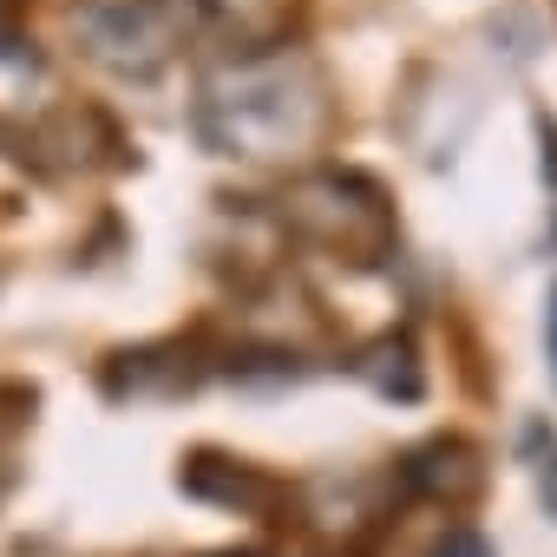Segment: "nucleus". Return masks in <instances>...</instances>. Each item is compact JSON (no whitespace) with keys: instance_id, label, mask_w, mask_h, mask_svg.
I'll list each match as a JSON object with an SVG mask.
<instances>
[{"instance_id":"nucleus-1","label":"nucleus","mask_w":557,"mask_h":557,"mask_svg":"<svg viewBox=\"0 0 557 557\" xmlns=\"http://www.w3.org/2000/svg\"><path fill=\"white\" fill-rule=\"evenodd\" d=\"M197 138L216 158L243 164H302L309 151L329 145L335 132V92L315 60L269 47V53H236L223 60L190 106Z\"/></svg>"},{"instance_id":"nucleus-2","label":"nucleus","mask_w":557,"mask_h":557,"mask_svg":"<svg viewBox=\"0 0 557 557\" xmlns=\"http://www.w3.org/2000/svg\"><path fill=\"white\" fill-rule=\"evenodd\" d=\"M275 216H283V230H289L296 243L329 249V256L361 262V269L387 262V256H394V236H400L387 190H381L374 177L335 171V164L302 171V177L283 190V210H275Z\"/></svg>"},{"instance_id":"nucleus-3","label":"nucleus","mask_w":557,"mask_h":557,"mask_svg":"<svg viewBox=\"0 0 557 557\" xmlns=\"http://www.w3.org/2000/svg\"><path fill=\"white\" fill-rule=\"evenodd\" d=\"M197 34V0H73V40L119 79H151Z\"/></svg>"},{"instance_id":"nucleus-4","label":"nucleus","mask_w":557,"mask_h":557,"mask_svg":"<svg viewBox=\"0 0 557 557\" xmlns=\"http://www.w3.org/2000/svg\"><path fill=\"white\" fill-rule=\"evenodd\" d=\"M177 485L203 505H223V511H275L283 505V485H275L269 472L243 466V459H223V453H190Z\"/></svg>"},{"instance_id":"nucleus-5","label":"nucleus","mask_w":557,"mask_h":557,"mask_svg":"<svg viewBox=\"0 0 557 557\" xmlns=\"http://www.w3.org/2000/svg\"><path fill=\"white\" fill-rule=\"evenodd\" d=\"M407 485L413 492H426V498H446V505H466L479 485H485V459H479V446L472 440H459V433H446V440H426L420 453H407Z\"/></svg>"},{"instance_id":"nucleus-6","label":"nucleus","mask_w":557,"mask_h":557,"mask_svg":"<svg viewBox=\"0 0 557 557\" xmlns=\"http://www.w3.org/2000/svg\"><path fill=\"white\" fill-rule=\"evenodd\" d=\"M302 0H197V27H216L236 53H269L283 47Z\"/></svg>"},{"instance_id":"nucleus-7","label":"nucleus","mask_w":557,"mask_h":557,"mask_svg":"<svg viewBox=\"0 0 557 557\" xmlns=\"http://www.w3.org/2000/svg\"><path fill=\"white\" fill-rule=\"evenodd\" d=\"M53 66L34 53V40L21 34H0V119L21 125V119H47L53 106Z\"/></svg>"},{"instance_id":"nucleus-8","label":"nucleus","mask_w":557,"mask_h":557,"mask_svg":"<svg viewBox=\"0 0 557 557\" xmlns=\"http://www.w3.org/2000/svg\"><path fill=\"white\" fill-rule=\"evenodd\" d=\"M361 381L374 387V394H387V400H420V361H413V342H400V335H387V342H374L361 361Z\"/></svg>"},{"instance_id":"nucleus-9","label":"nucleus","mask_w":557,"mask_h":557,"mask_svg":"<svg viewBox=\"0 0 557 557\" xmlns=\"http://www.w3.org/2000/svg\"><path fill=\"white\" fill-rule=\"evenodd\" d=\"M426 557H492V544H485L479 531H466V524H459V531H446Z\"/></svg>"},{"instance_id":"nucleus-10","label":"nucleus","mask_w":557,"mask_h":557,"mask_svg":"<svg viewBox=\"0 0 557 557\" xmlns=\"http://www.w3.org/2000/svg\"><path fill=\"white\" fill-rule=\"evenodd\" d=\"M544 348H550V374H557V283H550V302H544Z\"/></svg>"},{"instance_id":"nucleus-11","label":"nucleus","mask_w":557,"mask_h":557,"mask_svg":"<svg viewBox=\"0 0 557 557\" xmlns=\"http://www.w3.org/2000/svg\"><path fill=\"white\" fill-rule=\"evenodd\" d=\"M544 505H550V511H557V466H550V472H544Z\"/></svg>"},{"instance_id":"nucleus-12","label":"nucleus","mask_w":557,"mask_h":557,"mask_svg":"<svg viewBox=\"0 0 557 557\" xmlns=\"http://www.w3.org/2000/svg\"><path fill=\"white\" fill-rule=\"evenodd\" d=\"M216 557H262V550H216Z\"/></svg>"},{"instance_id":"nucleus-13","label":"nucleus","mask_w":557,"mask_h":557,"mask_svg":"<svg viewBox=\"0 0 557 557\" xmlns=\"http://www.w3.org/2000/svg\"><path fill=\"white\" fill-rule=\"evenodd\" d=\"M8 8H14V0H0V14H8Z\"/></svg>"}]
</instances>
